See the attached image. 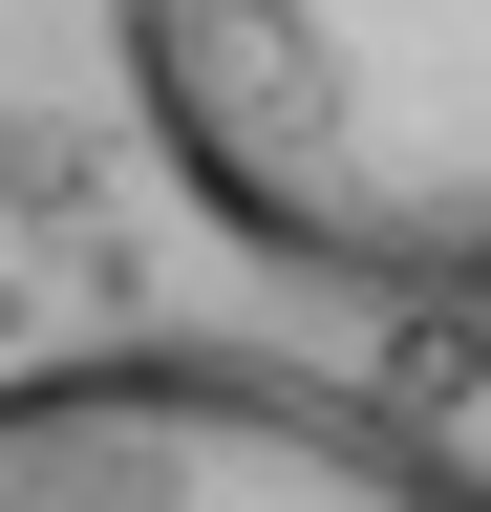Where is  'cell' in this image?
Returning <instances> with one entry per match:
<instances>
[{
  "instance_id": "obj_1",
  "label": "cell",
  "mask_w": 491,
  "mask_h": 512,
  "mask_svg": "<svg viewBox=\"0 0 491 512\" xmlns=\"http://www.w3.org/2000/svg\"><path fill=\"white\" fill-rule=\"evenodd\" d=\"M107 64L235 256L491 320V0H107Z\"/></svg>"
},
{
  "instance_id": "obj_2",
  "label": "cell",
  "mask_w": 491,
  "mask_h": 512,
  "mask_svg": "<svg viewBox=\"0 0 491 512\" xmlns=\"http://www.w3.org/2000/svg\"><path fill=\"white\" fill-rule=\"evenodd\" d=\"M0 512H491L363 384L257 342H86L0 384Z\"/></svg>"
}]
</instances>
